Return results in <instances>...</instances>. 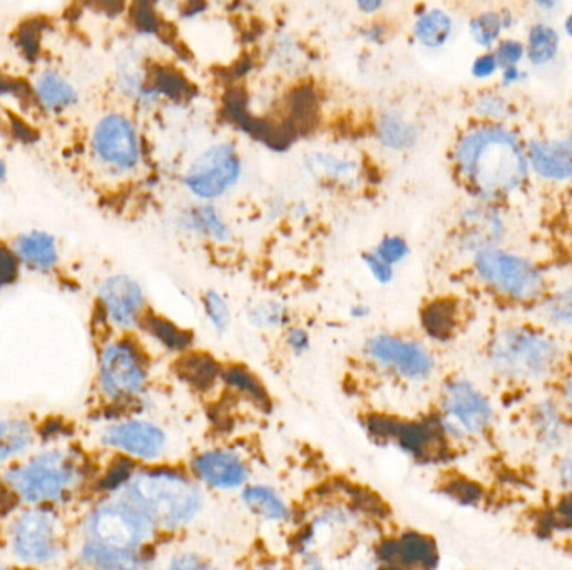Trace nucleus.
Instances as JSON below:
<instances>
[{
	"label": "nucleus",
	"instance_id": "49530a36",
	"mask_svg": "<svg viewBox=\"0 0 572 570\" xmlns=\"http://www.w3.org/2000/svg\"><path fill=\"white\" fill-rule=\"evenodd\" d=\"M497 67L496 54H486V56L479 57L472 66V74L475 77H489L494 74Z\"/></svg>",
	"mask_w": 572,
	"mask_h": 570
},
{
	"label": "nucleus",
	"instance_id": "13d9d810",
	"mask_svg": "<svg viewBox=\"0 0 572 570\" xmlns=\"http://www.w3.org/2000/svg\"><path fill=\"white\" fill-rule=\"evenodd\" d=\"M0 86H2V81H0Z\"/></svg>",
	"mask_w": 572,
	"mask_h": 570
},
{
	"label": "nucleus",
	"instance_id": "e433bc0d",
	"mask_svg": "<svg viewBox=\"0 0 572 570\" xmlns=\"http://www.w3.org/2000/svg\"><path fill=\"white\" fill-rule=\"evenodd\" d=\"M501 27V17L494 12L481 14L470 22V32L481 46H491L492 42L496 41L501 34Z\"/></svg>",
	"mask_w": 572,
	"mask_h": 570
},
{
	"label": "nucleus",
	"instance_id": "a19ab883",
	"mask_svg": "<svg viewBox=\"0 0 572 570\" xmlns=\"http://www.w3.org/2000/svg\"><path fill=\"white\" fill-rule=\"evenodd\" d=\"M557 484L572 497V453H561L556 464Z\"/></svg>",
	"mask_w": 572,
	"mask_h": 570
},
{
	"label": "nucleus",
	"instance_id": "de8ad7c7",
	"mask_svg": "<svg viewBox=\"0 0 572 570\" xmlns=\"http://www.w3.org/2000/svg\"><path fill=\"white\" fill-rule=\"evenodd\" d=\"M561 405L572 423V377L567 378L561 390Z\"/></svg>",
	"mask_w": 572,
	"mask_h": 570
},
{
	"label": "nucleus",
	"instance_id": "37998d69",
	"mask_svg": "<svg viewBox=\"0 0 572 570\" xmlns=\"http://www.w3.org/2000/svg\"><path fill=\"white\" fill-rule=\"evenodd\" d=\"M134 16H136V26H138L139 31L146 32V34H154L158 31V16L148 4L138 6V12Z\"/></svg>",
	"mask_w": 572,
	"mask_h": 570
},
{
	"label": "nucleus",
	"instance_id": "423d86ee",
	"mask_svg": "<svg viewBox=\"0 0 572 570\" xmlns=\"http://www.w3.org/2000/svg\"><path fill=\"white\" fill-rule=\"evenodd\" d=\"M89 542L118 550H146L158 535L153 524L131 502L118 497L92 509L86 520Z\"/></svg>",
	"mask_w": 572,
	"mask_h": 570
},
{
	"label": "nucleus",
	"instance_id": "4be33fe9",
	"mask_svg": "<svg viewBox=\"0 0 572 570\" xmlns=\"http://www.w3.org/2000/svg\"><path fill=\"white\" fill-rule=\"evenodd\" d=\"M16 253L24 263L39 270H47L57 263V246L52 236L32 231L16 241Z\"/></svg>",
	"mask_w": 572,
	"mask_h": 570
},
{
	"label": "nucleus",
	"instance_id": "412c9836",
	"mask_svg": "<svg viewBox=\"0 0 572 570\" xmlns=\"http://www.w3.org/2000/svg\"><path fill=\"white\" fill-rule=\"evenodd\" d=\"M179 224L184 231L193 235L203 236L208 240L221 241L230 240V226L220 211L210 203L196 204L191 208L184 209L179 214Z\"/></svg>",
	"mask_w": 572,
	"mask_h": 570
},
{
	"label": "nucleus",
	"instance_id": "a18cd8bd",
	"mask_svg": "<svg viewBox=\"0 0 572 570\" xmlns=\"http://www.w3.org/2000/svg\"><path fill=\"white\" fill-rule=\"evenodd\" d=\"M477 111L489 116V118H499L504 112V102L496 96L482 97L479 104H477Z\"/></svg>",
	"mask_w": 572,
	"mask_h": 570
},
{
	"label": "nucleus",
	"instance_id": "4468645a",
	"mask_svg": "<svg viewBox=\"0 0 572 570\" xmlns=\"http://www.w3.org/2000/svg\"><path fill=\"white\" fill-rule=\"evenodd\" d=\"M188 474L203 489L241 492L250 484L251 465L236 448L211 447L191 457Z\"/></svg>",
	"mask_w": 572,
	"mask_h": 570
},
{
	"label": "nucleus",
	"instance_id": "4c0bfd02",
	"mask_svg": "<svg viewBox=\"0 0 572 570\" xmlns=\"http://www.w3.org/2000/svg\"><path fill=\"white\" fill-rule=\"evenodd\" d=\"M547 315L557 323L572 325V288L552 296L547 303Z\"/></svg>",
	"mask_w": 572,
	"mask_h": 570
},
{
	"label": "nucleus",
	"instance_id": "6e6552de",
	"mask_svg": "<svg viewBox=\"0 0 572 570\" xmlns=\"http://www.w3.org/2000/svg\"><path fill=\"white\" fill-rule=\"evenodd\" d=\"M148 382V363L133 341H111L103 348L99 358V383L109 400L131 402L143 397Z\"/></svg>",
	"mask_w": 572,
	"mask_h": 570
},
{
	"label": "nucleus",
	"instance_id": "f257e3e1",
	"mask_svg": "<svg viewBox=\"0 0 572 570\" xmlns=\"http://www.w3.org/2000/svg\"><path fill=\"white\" fill-rule=\"evenodd\" d=\"M121 497L131 502L158 534L188 529L206 507L205 489L188 472L173 467L136 470Z\"/></svg>",
	"mask_w": 572,
	"mask_h": 570
},
{
	"label": "nucleus",
	"instance_id": "aec40b11",
	"mask_svg": "<svg viewBox=\"0 0 572 570\" xmlns=\"http://www.w3.org/2000/svg\"><path fill=\"white\" fill-rule=\"evenodd\" d=\"M529 153L532 166L544 178H572V138L532 141Z\"/></svg>",
	"mask_w": 572,
	"mask_h": 570
},
{
	"label": "nucleus",
	"instance_id": "f8f14e48",
	"mask_svg": "<svg viewBox=\"0 0 572 570\" xmlns=\"http://www.w3.org/2000/svg\"><path fill=\"white\" fill-rule=\"evenodd\" d=\"M92 153L108 168L118 173H129L141 163V141L133 121L111 112L104 116L92 131Z\"/></svg>",
	"mask_w": 572,
	"mask_h": 570
},
{
	"label": "nucleus",
	"instance_id": "79ce46f5",
	"mask_svg": "<svg viewBox=\"0 0 572 570\" xmlns=\"http://www.w3.org/2000/svg\"><path fill=\"white\" fill-rule=\"evenodd\" d=\"M16 276V256H12L4 246L0 245V290L16 280Z\"/></svg>",
	"mask_w": 572,
	"mask_h": 570
},
{
	"label": "nucleus",
	"instance_id": "cd10ccee",
	"mask_svg": "<svg viewBox=\"0 0 572 570\" xmlns=\"http://www.w3.org/2000/svg\"><path fill=\"white\" fill-rule=\"evenodd\" d=\"M223 368L205 353H189L179 363V375L195 388L208 390L221 380Z\"/></svg>",
	"mask_w": 572,
	"mask_h": 570
},
{
	"label": "nucleus",
	"instance_id": "bb28decb",
	"mask_svg": "<svg viewBox=\"0 0 572 570\" xmlns=\"http://www.w3.org/2000/svg\"><path fill=\"white\" fill-rule=\"evenodd\" d=\"M36 92L44 106L49 109H64L77 102V92L66 77L59 72L47 71L39 76L36 82Z\"/></svg>",
	"mask_w": 572,
	"mask_h": 570
},
{
	"label": "nucleus",
	"instance_id": "c85d7f7f",
	"mask_svg": "<svg viewBox=\"0 0 572 570\" xmlns=\"http://www.w3.org/2000/svg\"><path fill=\"white\" fill-rule=\"evenodd\" d=\"M310 173L320 178L335 181V183H348L358 176V166L352 159L340 158L337 154L313 153L307 159Z\"/></svg>",
	"mask_w": 572,
	"mask_h": 570
},
{
	"label": "nucleus",
	"instance_id": "9d476101",
	"mask_svg": "<svg viewBox=\"0 0 572 570\" xmlns=\"http://www.w3.org/2000/svg\"><path fill=\"white\" fill-rule=\"evenodd\" d=\"M11 549L27 565H46L62 550V530L56 515L32 507L12 520L9 530Z\"/></svg>",
	"mask_w": 572,
	"mask_h": 570
},
{
	"label": "nucleus",
	"instance_id": "58836bf2",
	"mask_svg": "<svg viewBox=\"0 0 572 570\" xmlns=\"http://www.w3.org/2000/svg\"><path fill=\"white\" fill-rule=\"evenodd\" d=\"M362 261L378 285H390V283L394 281V266L387 265V263H385L384 260H380L373 251L363 253Z\"/></svg>",
	"mask_w": 572,
	"mask_h": 570
},
{
	"label": "nucleus",
	"instance_id": "5701e85b",
	"mask_svg": "<svg viewBox=\"0 0 572 570\" xmlns=\"http://www.w3.org/2000/svg\"><path fill=\"white\" fill-rule=\"evenodd\" d=\"M454 31V22L449 14L440 9H429L417 17L414 24V36L419 44L437 49L447 44Z\"/></svg>",
	"mask_w": 572,
	"mask_h": 570
},
{
	"label": "nucleus",
	"instance_id": "ea45409f",
	"mask_svg": "<svg viewBox=\"0 0 572 570\" xmlns=\"http://www.w3.org/2000/svg\"><path fill=\"white\" fill-rule=\"evenodd\" d=\"M285 345L288 350L297 355V357H302L305 353L312 347V340H310V333H308L302 326H290L285 333Z\"/></svg>",
	"mask_w": 572,
	"mask_h": 570
},
{
	"label": "nucleus",
	"instance_id": "a878e982",
	"mask_svg": "<svg viewBox=\"0 0 572 570\" xmlns=\"http://www.w3.org/2000/svg\"><path fill=\"white\" fill-rule=\"evenodd\" d=\"M32 438V428L26 420H0V464L26 453L32 445Z\"/></svg>",
	"mask_w": 572,
	"mask_h": 570
},
{
	"label": "nucleus",
	"instance_id": "7c9ffc66",
	"mask_svg": "<svg viewBox=\"0 0 572 570\" xmlns=\"http://www.w3.org/2000/svg\"><path fill=\"white\" fill-rule=\"evenodd\" d=\"M221 380L228 387L233 388L236 392H240L241 395H245L250 400H255L260 405L268 403V393L265 392V388L261 385L260 380L248 368L238 367V365L223 368Z\"/></svg>",
	"mask_w": 572,
	"mask_h": 570
},
{
	"label": "nucleus",
	"instance_id": "2f4dec72",
	"mask_svg": "<svg viewBox=\"0 0 572 570\" xmlns=\"http://www.w3.org/2000/svg\"><path fill=\"white\" fill-rule=\"evenodd\" d=\"M559 39L554 29L547 26L532 27L529 34V59L534 64H544L556 56Z\"/></svg>",
	"mask_w": 572,
	"mask_h": 570
},
{
	"label": "nucleus",
	"instance_id": "f3484780",
	"mask_svg": "<svg viewBox=\"0 0 572 570\" xmlns=\"http://www.w3.org/2000/svg\"><path fill=\"white\" fill-rule=\"evenodd\" d=\"M532 438L537 447L546 453H562L571 440L572 423L561 402L554 398H542L534 403L527 415Z\"/></svg>",
	"mask_w": 572,
	"mask_h": 570
},
{
	"label": "nucleus",
	"instance_id": "72a5a7b5",
	"mask_svg": "<svg viewBox=\"0 0 572 570\" xmlns=\"http://www.w3.org/2000/svg\"><path fill=\"white\" fill-rule=\"evenodd\" d=\"M203 310L211 326L215 328L218 335H223L230 330L231 311L230 306L226 303L225 296L215 290L205 291L203 295Z\"/></svg>",
	"mask_w": 572,
	"mask_h": 570
},
{
	"label": "nucleus",
	"instance_id": "9b49d317",
	"mask_svg": "<svg viewBox=\"0 0 572 570\" xmlns=\"http://www.w3.org/2000/svg\"><path fill=\"white\" fill-rule=\"evenodd\" d=\"M101 443L126 459L156 464L168 453L169 433L161 423L148 418H124L104 428Z\"/></svg>",
	"mask_w": 572,
	"mask_h": 570
},
{
	"label": "nucleus",
	"instance_id": "4d7b16f0",
	"mask_svg": "<svg viewBox=\"0 0 572 570\" xmlns=\"http://www.w3.org/2000/svg\"><path fill=\"white\" fill-rule=\"evenodd\" d=\"M0 570H16V569H0Z\"/></svg>",
	"mask_w": 572,
	"mask_h": 570
},
{
	"label": "nucleus",
	"instance_id": "a211bd4d",
	"mask_svg": "<svg viewBox=\"0 0 572 570\" xmlns=\"http://www.w3.org/2000/svg\"><path fill=\"white\" fill-rule=\"evenodd\" d=\"M240 499L253 517L266 524H288L293 519L292 507L273 485L248 484Z\"/></svg>",
	"mask_w": 572,
	"mask_h": 570
},
{
	"label": "nucleus",
	"instance_id": "0eeeda50",
	"mask_svg": "<svg viewBox=\"0 0 572 570\" xmlns=\"http://www.w3.org/2000/svg\"><path fill=\"white\" fill-rule=\"evenodd\" d=\"M363 353L375 367L404 382L424 383L435 372L434 355L424 343L394 333L370 336Z\"/></svg>",
	"mask_w": 572,
	"mask_h": 570
},
{
	"label": "nucleus",
	"instance_id": "f03ea898",
	"mask_svg": "<svg viewBox=\"0 0 572 570\" xmlns=\"http://www.w3.org/2000/svg\"><path fill=\"white\" fill-rule=\"evenodd\" d=\"M459 171L477 193L496 198L526 179L527 163L516 136L501 128L475 129L455 149Z\"/></svg>",
	"mask_w": 572,
	"mask_h": 570
},
{
	"label": "nucleus",
	"instance_id": "8fccbe9b",
	"mask_svg": "<svg viewBox=\"0 0 572 570\" xmlns=\"http://www.w3.org/2000/svg\"><path fill=\"white\" fill-rule=\"evenodd\" d=\"M357 7L363 14H375V12L380 11L384 7V2H380V0H360Z\"/></svg>",
	"mask_w": 572,
	"mask_h": 570
},
{
	"label": "nucleus",
	"instance_id": "c9c22d12",
	"mask_svg": "<svg viewBox=\"0 0 572 570\" xmlns=\"http://www.w3.org/2000/svg\"><path fill=\"white\" fill-rule=\"evenodd\" d=\"M373 253L384 260L387 265L395 266L402 263V261L410 255V246L405 238L399 235H387L378 241Z\"/></svg>",
	"mask_w": 572,
	"mask_h": 570
},
{
	"label": "nucleus",
	"instance_id": "393cba45",
	"mask_svg": "<svg viewBox=\"0 0 572 570\" xmlns=\"http://www.w3.org/2000/svg\"><path fill=\"white\" fill-rule=\"evenodd\" d=\"M143 325L148 330L149 335L158 341L161 347L169 352L183 353L193 345V333L183 330L174 321L164 318V316L149 315L143 316Z\"/></svg>",
	"mask_w": 572,
	"mask_h": 570
},
{
	"label": "nucleus",
	"instance_id": "1a4fd4ad",
	"mask_svg": "<svg viewBox=\"0 0 572 570\" xmlns=\"http://www.w3.org/2000/svg\"><path fill=\"white\" fill-rule=\"evenodd\" d=\"M243 173V163L235 144L218 143L206 148L184 171L183 184L201 201L225 196L235 188Z\"/></svg>",
	"mask_w": 572,
	"mask_h": 570
},
{
	"label": "nucleus",
	"instance_id": "ddd939ff",
	"mask_svg": "<svg viewBox=\"0 0 572 570\" xmlns=\"http://www.w3.org/2000/svg\"><path fill=\"white\" fill-rule=\"evenodd\" d=\"M475 268L482 280L517 300H532L541 293L539 271L519 256L487 248L475 256Z\"/></svg>",
	"mask_w": 572,
	"mask_h": 570
},
{
	"label": "nucleus",
	"instance_id": "6e6d98bb",
	"mask_svg": "<svg viewBox=\"0 0 572 570\" xmlns=\"http://www.w3.org/2000/svg\"><path fill=\"white\" fill-rule=\"evenodd\" d=\"M566 31L572 37V16L566 21Z\"/></svg>",
	"mask_w": 572,
	"mask_h": 570
},
{
	"label": "nucleus",
	"instance_id": "dca6fc26",
	"mask_svg": "<svg viewBox=\"0 0 572 570\" xmlns=\"http://www.w3.org/2000/svg\"><path fill=\"white\" fill-rule=\"evenodd\" d=\"M99 298L114 326L129 330L143 320L144 291L131 276L116 275L108 278L99 290Z\"/></svg>",
	"mask_w": 572,
	"mask_h": 570
},
{
	"label": "nucleus",
	"instance_id": "6ab92c4d",
	"mask_svg": "<svg viewBox=\"0 0 572 570\" xmlns=\"http://www.w3.org/2000/svg\"><path fill=\"white\" fill-rule=\"evenodd\" d=\"M81 559L92 570H148L151 557L146 550H118L86 540Z\"/></svg>",
	"mask_w": 572,
	"mask_h": 570
},
{
	"label": "nucleus",
	"instance_id": "f704fd0d",
	"mask_svg": "<svg viewBox=\"0 0 572 570\" xmlns=\"http://www.w3.org/2000/svg\"><path fill=\"white\" fill-rule=\"evenodd\" d=\"M164 570H220L215 560L196 550H179L169 557Z\"/></svg>",
	"mask_w": 572,
	"mask_h": 570
},
{
	"label": "nucleus",
	"instance_id": "09e8293b",
	"mask_svg": "<svg viewBox=\"0 0 572 570\" xmlns=\"http://www.w3.org/2000/svg\"><path fill=\"white\" fill-rule=\"evenodd\" d=\"M385 36H387V31H385L384 26H370L367 29H363L362 37L365 41L375 42V44H380L384 41Z\"/></svg>",
	"mask_w": 572,
	"mask_h": 570
},
{
	"label": "nucleus",
	"instance_id": "7ed1b4c3",
	"mask_svg": "<svg viewBox=\"0 0 572 570\" xmlns=\"http://www.w3.org/2000/svg\"><path fill=\"white\" fill-rule=\"evenodd\" d=\"M4 482L22 502L37 507L66 499L81 482V470L71 453L49 448L7 470Z\"/></svg>",
	"mask_w": 572,
	"mask_h": 570
},
{
	"label": "nucleus",
	"instance_id": "c756f323",
	"mask_svg": "<svg viewBox=\"0 0 572 570\" xmlns=\"http://www.w3.org/2000/svg\"><path fill=\"white\" fill-rule=\"evenodd\" d=\"M422 325L435 340H447L454 333L455 305L450 300L432 301L422 311Z\"/></svg>",
	"mask_w": 572,
	"mask_h": 570
},
{
	"label": "nucleus",
	"instance_id": "5fc2aeb1",
	"mask_svg": "<svg viewBox=\"0 0 572 570\" xmlns=\"http://www.w3.org/2000/svg\"><path fill=\"white\" fill-rule=\"evenodd\" d=\"M6 173H7L6 164H4V161L0 159V181H4V178H6Z\"/></svg>",
	"mask_w": 572,
	"mask_h": 570
},
{
	"label": "nucleus",
	"instance_id": "39448f33",
	"mask_svg": "<svg viewBox=\"0 0 572 570\" xmlns=\"http://www.w3.org/2000/svg\"><path fill=\"white\" fill-rule=\"evenodd\" d=\"M437 422L447 440L465 442L482 437L496 422V407L481 388L465 378L442 385Z\"/></svg>",
	"mask_w": 572,
	"mask_h": 570
},
{
	"label": "nucleus",
	"instance_id": "c03bdc74",
	"mask_svg": "<svg viewBox=\"0 0 572 570\" xmlns=\"http://www.w3.org/2000/svg\"><path fill=\"white\" fill-rule=\"evenodd\" d=\"M521 57L522 46L516 41L502 42L499 49H497V64H502V66L512 67V64H516Z\"/></svg>",
	"mask_w": 572,
	"mask_h": 570
},
{
	"label": "nucleus",
	"instance_id": "473e14b6",
	"mask_svg": "<svg viewBox=\"0 0 572 570\" xmlns=\"http://www.w3.org/2000/svg\"><path fill=\"white\" fill-rule=\"evenodd\" d=\"M248 318L253 325L260 328H281L288 325L290 320L285 306L271 300L258 301L256 305L251 306Z\"/></svg>",
	"mask_w": 572,
	"mask_h": 570
},
{
	"label": "nucleus",
	"instance_id": "864d4df0",
	"mask_svg": "<svg viewBox=\"0 0 572 570\" xmlns=\"http://www.w3.org/2000/svg\"><path fill=\"white\" fill-rule=\"evenodd\" d=\"M519 76H521V74H519L516 67H506V71H504V79H506V82L517 81Z\"/></svg>",
	"mask_w": 572,
	"mask_h": 570
},
{
	"label": "nucleus",
	"instance_id": "b1692460",
	"mask_svg": "<svg viewBox=\"0 0 572 570\" xmlns=\"http://www.w3.org/2000/svg\"><path fill=\"white\" fill-rule=\"evenodd\" d=\"M377 138L390 151H405L417 141V129L399 112H384L377 123Z\"/></svg>",
	"mask_w": 572,
	"mask_h": 570
},
{
	"label": "nucleus",
	"instance_id": "603ef678",
	"mask_svg": "<svg viewBox=\"0 0 572 570\" xmlns=\"http://www.w3.org/2000/svg\"><path fill=\"white\" fill-rule=\"evenodd\" d=\"M253 570H297V569H290V567H286L285 564H281V562H263V564L258 565Z\"/></svg>",
	"mask_w": 572,
	"mask_h": 570
},
{
	"label": "nucleus",
	"instance_id": "20e7f679",
	"mask_svg": "<svg viewBox=\"0 0 572 570\" xmlns=\"http://www.w3.org/2000/svg\"><path fill=\"white\" fill-rule=\"evenodd\" d=\"M489 360L502 377L517 382H542L556 372L561 350L551 338L512 328L492 340Z\"/></svg>",
	"mask_w": 572,
	"mask_h": 570
},
{
	"label": "nucleus",
	"instance_id": "2eb2a0df",
	"mask_svg": "<svg viewBox=\"0 0 572 570\" xmlns=\"http://www.w3.org/2000/svg\"><path fill=\"white\" fill-rule=\"evenodd\" d=\"M378 565H392L400 570H437L439 547L429 535L405 530L394 539L382 540L375 550Z\"/></svg>",
	"mask_w": 572,
	"mask_h": 570
},
{
	"label": "nucleus",
	"instance_id": "3c124183",
	"mask_svg": "<svg viewBox=\"0 0 572 570\" xmlns=\"http://www.w3.org/2000/svg\"><path fill=\"white\" fill-rule=\"evenodd\" d=\"M350 316H352L353 320H365L367 316H370V306L353 305L350 308Z\"/></svg>",
	"mask_w": 572,
	"mask_h": 570
}]
</instances>
